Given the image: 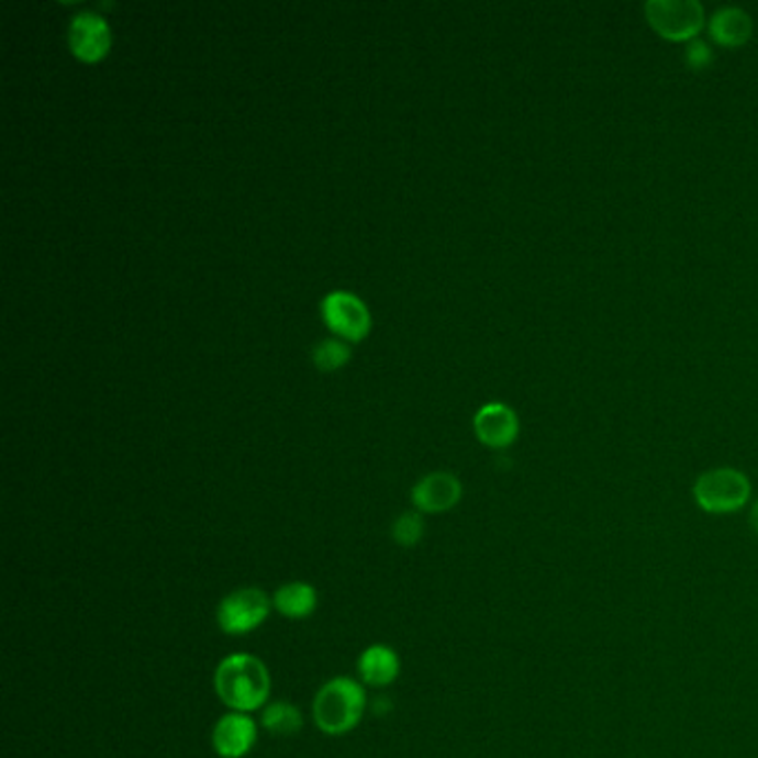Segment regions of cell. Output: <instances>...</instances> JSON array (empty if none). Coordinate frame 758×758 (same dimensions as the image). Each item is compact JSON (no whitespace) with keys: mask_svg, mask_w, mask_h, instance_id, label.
Masks as SVG:
<instances>
[{"mask_svg":"<svg viewBox=\"0 0 758 758\" xmlns=\"http://www.w3.org/2000/svg\"><path fill=\"white\" fill-rule=\"evenodd\" d=\"M214 690L230 712L249 714L263 710L271 694V677L254 654H230L214 672Z\"/></svg>","mask_w":758,"mask_h":758,"instance_id":"6da1fadb","label":"cell"},{"mask_svg":"<svg viewBox=\"0 0 758 758\" xmlns=\"http://www.w3.org/2000/svg\"><path fill=\"white\" fill-rule=\"evenodd\" d=\"M365 707V688L349 677H336L316 692L312 716L323 734L341 736L352 732L363 721Z\"/></svg>","mask_w":758,"mask_h":758,"instance_id":"7a4b0ae2","label":"cell"},{"mask_svg":"<svg viewBox=\"0 0 758 758\" xmlns=\"http://www.w3.org/2000/svg\"><path fill=\"white\" fill-rule=\"evenodd\" d=\"M751 497L749 479L734 467H716L696 479L694 501L707 514H729L747 505Z\"/></svg>","mask_w":758,"mask_h":758,"instance_id":"3957f363","label":"cell"},{"mask_svg":"<svg viewBox=\"0 0 758 758\" xmlns=\"http://www.w3.org/2000/svg\"><path fill=\"white\" fill-rule=\"evenodd\" d=\"M647 23L668 41H694L705 25V8L699 0H647Z\"/></svg>","mask_w":758,"mask_h":758,"instance_id":"277c9868","label":"cell"},{"mask_svg":"<svg viewBox=\"0 0 758 758\" xmlns=\"http://www.w3.org/2000/svg\"><path fill=\"white\" fill-rule=\"evenodd\" d=\"M271 607V599L260 588H241L219 603L216 623L227 636H245L267 621Z\"/></svg>","mask_w":758,"mask_h":758,"instance_id":"5b68a950","label":"cell"},{"mask_svg":"<svg viewBox=\"0 0 758 758\" xmlns=\"http://www.w3.org/2000/svg\"><path fill=\"white\" fill-rule=\"evenodd\" d=\"M327 327L349 341H360L369 332V312L360 299L349 292H332L323 301Z\"/></svg>","mask_w":758,"mask_h":758,"instance_id":"8992f818","label":"cell"},{"mask_svg":"<svg viewBox=\"0 0 758 758\" xmlns=\"http://www.w3.org/2000/svg\"><path fill=\"white\" fill-rule=\"evenodd\" d=\"M258 740V725L249 714L227 712L219 718L212 732L214 751L221 758H243Z\"/></svg>","mask_w":758,"mask_h":758,"instance_id":"52a82bcc","label":"cell"},{"mask_svg":"<svg viewBox=\"0 0 758 758\" xmlns=\"http://www.w3.org/2000/svg\"><path fill=\"white\" fill-rule=\"evenodd\" d=\"M110 27L99 14H78L69 25V47L78 60L97 63L110 49Z\"/></svg>","mask_w":758,"mask_h":758,"instance_id":"ba28073f","label":"cell"},{"mask_svg":"<svg viewBox=\"0 0 758 758\" xmlns=\"http://www.w3.org/2000/svg\"><path fill=\"white\" fill-rule=\"evenodd\" d=\"M462 497L460 481L449 471H432L412 488V503L423 514L452 510Z\"/></svg>","mask_w":758,"mask_h":758,"instance_id":"9c48e42d","label":"cell"},{"mask_svg":"<svg viewBox=\"0 0 758 758\" xmlns=\"http://www.w3.org/2000/svg\"><path fill=\"white\" fill-rule=\"evenodd\" d=\"M473 432L488 447H508L519 436V416L503 403H488L473 416Z\"/></svg>","mask_w":758,"mask_h":758,"instance_id":"30bf717a","label":"cell"},{"mask_svg":"<svg viewBox=\"0 0 758 758\" xmlns=\"http://www.w3.org/2000/svg\"><path fill=\"white\" fill-rule=\"evenodd\" d=\"M358 675L365 685L388 688L401 675V658L390 645L374 643L358 656Z\"/></svg>","mask_w":758,"mask_h":758,"instance_id":"8fae6325","label":"cell"},{"mask_svg":"<svg viewBox=\"0 0 758 758\" xmlns=\"http://www.w3.org/2000/svg\"><path fill=\"white\" fill-rule=\"evenodd\" d=\"M274 610L292 621H303L310 618L316 607H319V592L314 586L303 583V581H292L280 586L274 597H271Z\"/></svg>","mask_w":758,"mask_h":758,"instance_id":"7c38bea8","label":"cell"},{"mask_svg":"<svg viewBox=\"0 0 758 758\" xmlns=\"http://www.w3.org/2000/svg\"><path fill=\"white\" fill-rule=\"evenodd\" d=\"M707 27L716 43L725 47H738L749 41L754 23H751V16L743 8L727 5L712 14Z\"/></svg>","mask_w":758,"mask_h":758,"instance_id":"4fadbf2b","label":"cell"},{"mask_svg":"<svg viewBox=\"0 0 758 758\" xmlns=\"http://www.w3.org/2000/svg\"><path fill=\"white\" fill-rule=\"evenodd\" d=\"M260 725L274 736H294L303 729V714L288 701H274L263 707Z\"/></svg>","mask_w":758,"mask_h":758,"instance_id":"5bb4252c","label":"cell"},{"mask_svg":"<svg viewBox=\"0 0 758 758\" xmlns=\"http://www.w3.org/2000/svg\"><path fill=\"white\" fill-rule=\"evenodd\" d=\"M314 363L319 369L323 371H334L338 367H343L349 358V347L341 341H321L316 347H314Z\"/></svg>","mask_w":758,"mask_h":758,"instance_id":"9a60e30c","label":"cell"},{"mask_svg":"<svg viewBox=\"0 0 758 758\" xmlns=\"http://www.w3.org/2000/svg\"><path fill=\"white\" fill-rule=\"evenodd\" d=\"M425 525H423V516L416 512H405L401 514L394 525H392V538L401 545V547H414L419 545V540L423 538Z\"/></svg>","mask_w":758,"mask_h":758,"instance_id":"2e32d148","label":"cell"},{"mask_svg":"<svg viewBox=\"0 0 758 758\" xmlns=\"http://www.w3.org/2000/svg\"><path fill=\"white\" fill-rule=\"evenodd\" d=\"M685 60L692 69H705L712 65L714 60V54H712V47L701 41V38H694L688 43V52H685Z\"/></svg>","mask_w":758,"mask_h":758,"instance_id":"e0dca14e","label":"cell"},{"mask_svg":"<svg viewBox=\"0 0 758 758\" xmlns=\"http://www.w3.org/2000/svg\"><path fill=\"white\" fill-rule=\"evenodd\" d=\"M749 523H751L754 532L758 534V501L751 505V512H749Z\"/></svg>","mask_w":758,"mask_h":758,"instance_id":"ac0fdd59","label":"cell"}]
</instances>
